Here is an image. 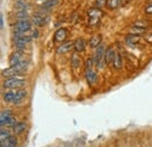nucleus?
Returning a JSON list of instances; mask_svg holds the SVG:
<instances>
[{"mask_svg":"<svg viewBox=\"0 0 152 147\" xmlns=\"http://www.w3.org/2000/svg\"><path fill=\"white\" fill-rule=\"evenodd\" d=\"M17 17H18L19 20H27V18H28V13H27V11H18Z\"/></svg>","mask_w":152,"mask_h":147,"instance_id":"nucleus-24","label":"nucleus"},{"mask_svg":"<svg viewBox=\"0 0 152 147\" xmlns=\"http://www.w3.org/2000/svg\"><path fill=\"white\" fill-rule=\"evenodd\" d=\"M25 130H26V123H23V122H19V123H17V124L13 126V131H14V133H17V134L22 133Z\"/></svg>","mask_w":152,"mask_h":147,"instance_id":"nucleus-17","label":"nucleus"},{"mask_svg":"<svg viewBox=\"0 0 152 147\" xmlns=\"http://www.w3.org/2000/svg\"><path fill=\"white\" fill-rule=\"evenodd\" d=\"M107 4V0H96V5L98 6V7H102V6H104Z\"/></svg>","mask_w":152,"mask_h":147,"instance_id":"nucleus-28","label":"nucleus"},{"mask_svg":"<svg viewBox=\"0 0 152 147\" xmlns=\"http://www.w3.org/2000/svg\"><path fill=\"white\" fill-rule=\"evenodd\" d=\"M21 61H22L21 60V54H20L19 52L18 53H14V54H12V56L10 57V65L11 67H14V65L19 64Z\"/></svg>","mask_w":152,"mask_h":147,"instance_id":"nucleus-13","label":"nucleus"},{"mask_svg":"<svg viewBox=\"0 0 152 147\" xmlns=\"http://www.w3.org/2000/svg\"><path fill=\"white\" fill-rule=\"evenodd\" d=\"M57 4H58V0H46L45 2H42L41 8L48 11V9H52L53 7H55Z\"/></svg>","mask_w":152,"mask_h":147,"instance_id":"nucleus-12","label":"nucleus"},{"mask_svg":"<svg viewBox=\"0 0 152 147\" xmlns=\"http://www.w3.org/2000/svg\"><path fill=\"white\" fill-rule=\"evenodd\" d=\"M15 96H17V91H13V90H11V91H7L4 93V100L6 102V103H14V99H15Z\"/></svg>","mask_w":152,"mask_h":147,"instance_id":"nucleus-9","label":"nucleus"},{"mask_svg":"<svg viewBox=\"0 0 152 147\" xmlns=\"http://www.w3.org/2000/svg\"><path fill=\"white\" fill-rule=\"evenodd\" d=\"M115 56H116V54H115L114 49H113V48H109V49L105 52V62H107V63H114Z\"/></svg>","mask_w":152,"mask_h":147,"instance_id":"nucleus-16","label":"nucleus"},{"mask_svg":"<svg viewBox=\"0 0 152 147\" xmlns=\"http://www.w3.org/2000/svg\"><path fill=\"white\" fill-rule=\"evenodd\" d=\"M26 96H27V92L25 91V90H19V91H17V96H15V99H14V103H13V104H19L20 102H21Z\"/></svg>","mask_w":152,"mask_h":147,"instance_id":"nucleus-20","label":"nucleus"},{"mask_svg":"<svg viewBox=\"0 0 152 147\" xmlns=\"http://www.w3.org/2000/svg\"><path fill=\"white\" fill-rule=\"evenodd\" d=\"M15 8L18 11H27L28 9V6L26 4L25 0H17L15 1Z\"/></svg>","mask_w":152,"mask_h":147,"instance_id":"nucleus-19","label":"nucleus"},{"mask_svg":"<svg viewBox=\"0 0 152 147\" xmlns=\"http://www.w3.org/2000/svg\"><path fill=\"white\" fill-rule=\"evenodd\" d=\"M145 13H146V14H152V5L148 6V7L145 8Z\"/></svg>","mask_w":152,"mask_h":147,"instance_id":"nucleus-30","label":"nucleus"},{"mask_svg":"<svg viewBox=\"0 0 152 147\" xmlns=\"http://www.w3.org/2000/svg\"><path fill=\"white\" fill-rule=\"evenodd\" d=\"M10 137H11L10 131H7V130H1V132H0V139H1V141L8 139Z\"/></svg>","mask_w":152,"mask_h":147,"instance_id":"nucleus-23","label":"nucleus"},{"mask_svg":"<svg viewBox=\"0 0 152 147\" xmlns=\"http://www.w3.org/2000/svg\"><path fill=\"white\" fill-rule=\"evenodd\" d=\"M74 49H75L76 53H81L86 49V42L84 40L82 39H77L75 42H74Z\"/></svg>","mask_w":152,"mask_h":147,"instance_id":"nucleus-10","label":"nucleus"},{"mask_svg":"<svg viewBox=\"0 0 152 147\" xmlns=\"http://www.w3.org/2000/svg\"><path fill=\"white\" fill-rule=\"evenodd\" d=\"M86 77H87V81H88L89 84H95L96 81H97V75H96V73H94L91 69L87 70Z\"/></svg>","mask_w":152,"mask_h":147,"instance_id":"nucleus-15","label":"nucleus"},{"mask_svg":"<svg viewBox=\"0 0 152 147\" xmlns=\"http://www.w3.org/2000/svg\"><path fill=\"white\" fill-rule=\"evenodd\" d=\"M40 1H43V0H40ZM45 1H46V0H45Z\"/></svg>","mask_w":152,"mask_h":147,"instance_id":"nucleus-32","label":"nucleus"},{"mask_svg":"<svg viewBox=\"0 0 152 147\" xmlns=\"http://www.w3.org/2000/svg\"><path fill=\"white\" fill-rule=\"evenodd\" d=\"M101 35H95V36L91 37V40H90V47H93V48H96V47H98L99 46V43H101Z\"/></svg>","mask_w":152,"mask_h":147,"instance_id":"nucleus-21","label":"nucleus"},{"mask_svg":"<svg viewBox=\"0 0 152 147\" xmlns=\"http://www.w3.org/2000/svg\"><path fill=\"white\" fill-rule=\"evenodd\" d=\"M31 29V22L28 20H19L15 25V32L25 33Z\"/></svg>","mask_w":152,"mask_h":147,"instance_id":"nucleus-5","label":"nucleus"},{"mask_svg":"<svg viewBox=\"0 0 152 147\" xmlns=\"http://www.w3.org/2000/svg\"><path fill=\"white\" fill-rule=\"evenodd\" d=\"M14 68H15V69H17V70H18L20 74L23 73V71H25V70L28 68V62H27V61H25V60H22V61L20 62L19 64L14 65Z\"/></svg>","mask_w":152,"mask_h":147,"instance_id":"nucleus-18","label":"nucleus"},{"mask_svg":"<svg viewBox=\"0 0 152 147\" xmlns=\"http://www.w3.org/2000/svg\"><path fill=\"white\" fill-rule=\"evenodd\" d=\"M28 42H31V37L29 36H25L23 33H19V32L14 33V43H15V47L19 50L25 49V47Z\"/></svg>","mask_w":152,"mask_h":147,"instance_id":"nucleus-2","label":"nucleus"},{"mask_svg":"<svg viewBox=\"0 0 152 147\" xmlns=\"http://www.w3.org/2000/svg\"><path fill=\"white\" fill-rule=\"evenodd\" d=\"M72 48H74V43H73V42H67V43L61 44V46L57 48L56 53L57 54H64V53L69 52Z\"/></svg>","mask_w":152,"mask_h":147,"instance_id":"nucleus-8","label":"nucleus"},{"mask_svg":"<svg viewBox=\"0 0 152 147\" xmlns=\"http://www.w3.org/2000/svg\"><path fill=\"white\" fill-rule=\"evenodd\" d=\"M18 74L20 73L14 67H10V68L2 70V76L4 77H15V75H18Z\"/></svg>","mask_w":152,"mask_h":147,"instance_id":"nucleus-14","label":"nucleus"},{"mask_svg":"<svg viewBox=\"0 0 152 147\" xmlns=\"http://www.w3.org/2000/svg\"><path fill=\"white\" fill-rule=\"evenodd\" d=\"M4 88L6 89H17V88H20V87H23L26 84V81L22 79V78H18V77H8L7 79L4 81Z\"/></svg>","mask_w":152,"mask_h":147,"instance_id":"nucleus-1","label":"nucleus"},{"mask_svg":"<svg viewBox=\"0 0 152 147\" xmlns=\"http://www.w3.org/2000/svg\"><path fill=\"white\" fill-rule=\"evenodd\" d=\"M66 37H67V31L64 28H60V29H57L56 32H55V34H54V41L55 42H61Z\"/></svg>","mask_w":152,"mask_h":147,"instance_id":"nucleus-7","label":"nucleus"},{"mask_svg":"<svg viewBox=\"0 0 152 147\" xmlns=\"http://www.w3.org/2000/svg\"><path fill=\"white\" fill-rule=\"evenodd\" d=\"M103 60H105V49L103 44H99L95 53V62L98 68H103Z\"/></svg>","mask_w":152,"mask_h":147,"instance_id":"nucleus-4","label":"nucleus"},{"mask_svg":"<svg viewBox=\"0 0 152 147\" xmlns=\"http://www.w3.org/2000/svg\"><path fill=\"white\" fill-rule=\"evenodd\" d=\"M17 123L14 122V118L12 117V114H11V111L10 110H4L1 112V114H0V125L1 126H5V125H7V126H10V125H15Z\"/></svg>","mask_w":152,"mask_h":147,"instance_id":"nucleus-3","label":"nucleus"},{"mask_svg":"<svg viewBox=\"0 0 152 147\" xmlns=\"http://www.w3.org/2000/svg\"><path fill=\"white\" fill-rule=\"evenodd\" d=\"M72 64L75 67V68H77L80 64H81V60H80V57L76 55H73V57H72Z\"/></svg>","mask_w":152,"mask_h":147,"instance_id":"nucleus-25","label":"nucleus"},{"mask_svg":"<svg viewBox=\"0 0 152 147\" xmlns=\"http://www.w3.org/2000/svg\"><path fill=\"white\" fill-rule=\"evenodd\" d=\"M118 4H119V0H111V1H109V5L111 6V8H116L118 6Z\"/></svg>","mask_w":152,"mask_h":147,"instance_id":"nucleus-27","label":"nucleus"},{"mask_svg":"<svg viewBox=\"0 0 152 147\" xmlns=\"http://www.w3.org/2000/svg\"><path fill=\"white\" fill-rule=\"evenodd\" d=\"M114 65H115V68H117V69L122 68V57H121L119 54H116V56H115Z\"/></svg>","mask_w":152,"mask_h":147,"instance_id":"nucleus-22","label":"nucleus"},{"mask_svg":"<svg viewBox=\"0 0 152 147\" xmlns=\"http://www.w3.org/2000/svg\"><path fill=\"white\" fill-rule=\"evenodd\" d=\"M0 26H1V28L4 27V18H2V15L0 17Z\"/></svg>","mask_w":152,"mask_h":147,"instance_id":"nucleus-31","label":"nucleus"},{"mask_svg":"<svg viewBox=\"0 0 152 147\" xmlns=\"http://www.w3.org/2000/svg\"><path fill=\"white\" fill-rule=\"evenodd\" d=\"M87 70H89V69H91V65H93V60H90V58H88L87 60Z\"/></svg>","mask_w":152,"mask_h":147,"instance_id":"nucleus-29","label":"nucleus"},{"mask_svg":"<svg viewBox=\"0 0 152 147\" xmlns=\"http://www.w3.org/2000/svg\"><path fill=\"white\" fill-rule=\"evenodd\" d=\"M17 144H18L17 138H14V137H10L8 139L1 141V147H15L17 146Z\"/></svg>","mask_w":152,"mask_h":147,"instance_id":"nucleus-11","label":"nucleus"},{"mask_svg":"<svg viewBox=\"0 0 152 147\" xmlns=\"http://www.w3.org/2000/svg\"><path fill=\"white\" fill-rule=\"evenodd\" d=\"M136 41H139V36H137V35H134V36H131V35L126 36V42L128 43H131L132 44L133 42H136Z\"/></svg>","mask_w":152,"mask_h":147,"instance_id":"nucleus-26","label":"nucleus"},{"mask_svg":"<svg viewBox=\"0 0 152 147\" xmlns=\"http://www.w3.org/2000/svg\"><path fill=\"white\" fill-rule=\"evenodd\" d=\"M47 21H48V17L43 15L42 13H35L33 15V19H32V22L35 26H43V25H46Z\"/></svg>","mask_w":152,"mask_h":147,"instance_id":"nucleus-6","label":"nucleus"}]
</instances>
